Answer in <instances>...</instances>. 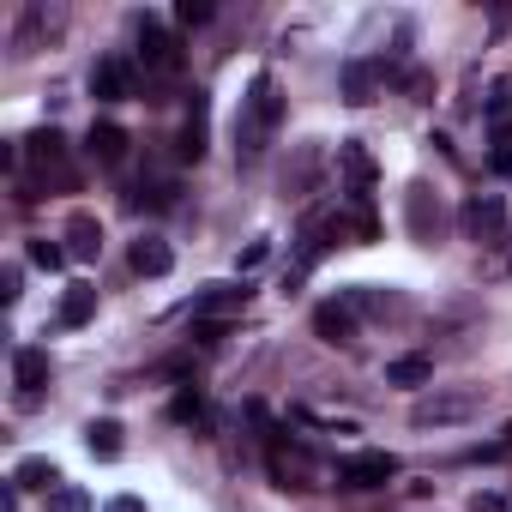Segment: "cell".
<instances>
[{"mask_svg":"<svg viewBox=\"0 0 512 512\" xmlns=\"http://www.w3.org/2000/svg\"><path fill=\"white\" fill-rule=\"evenodd\" d=\"M103 512H145V500H133V494H115V500H109Z\"/></svg>","mask_w":512,"mask_h":512,"instance_id":"32","label":"cell"},{"mask_svg":"<svg viewBox=\"0 0 512 512\" xmlns=\"http://www.w3.org/2000/svg\"><path fill=\"white\" fill-rule=\"evenodd\" d=\"M91 97H97V103H121V97H127V61L103 55V61L91 67Z\"/></svg>","mask_w":512,"mask_h":512,"instance_id":"14","label":"cell"},{"mask_svg":"<svg viewBox=\"0 0 512 512\" xmlns=\"http://www.w3.org/2000/svg\"><path fill=\"white\" fill-rule=\"evenodd\" d=\"M49 512H91V494L73 488V482H61V488L49 494Z\"/></svg>","mask_w":512,"mask_h":512,"instance_id":"24","label":"cell"},{"mask_svg":"<svg viewBox=\"0 0 512 512\" xmlns=\"http://www.w3.org/2000/svg\"><path fill=\"white\" fill-rule=\"evenodd\" d=\"M61 25H67L61 7H43V0H37V7H25V19H19V31H13V55H37L43 37H55Z\"/></svg>","mask_w":512,"mask_h":512,"instance_id":"4","label":"cell"},{"mask_svg":"<svg viewBox=\"0 0 512 512\" xmlns=\"http://www.w3.org/2000/svg\"><path fill=\"white\" fill-rule=\"evenodd\" d=\"M175 19H181V25H205V19H211V0H181Z\"/></svg>","mask_w":512,"mask_h":512,"instance_id":"26","label":"cell"},{"mask_svg":"<svg viewBox=\"0 0 512 512\" xmlns=\"http://www.w3.org/2000/svg\"><path fill=\"white\" fill-rule=\"evenodd\" d=\"M31 266L61 272V266H67V247H55V241H31Z\"/></svg>","mask_w":512,"mask_h":512,"instance_id":"25","label":"cell"},{"mask_svg":"<svg viewBox=\"0 0 512 512\" xmlns=\"http://www.w3.org/2000/svg\"><path fill=\"white\" fill-rule=\"evenodd\" d=\"M25 145H31V157H37V163H49V169H61V163H67V145H61V133H55V127L31 133Z\"/></svg>","mask_w":512,"mask_h":512,"instance_id":"23","label":"cell"},{"mask_svg":"<svg viewBox=\"0 0 512 512\" xmlns=\"http://www.w3.org/2000/svg\"><path fill=\"white\" fill-rule=\"evenodd\" d=\"M506 103H512V73H506V79L494 85V97H488V115L500 121V115H506Z\"/></svg>","mask_w":512,"mask_h":512,"instance_id":"29","label":"cell"},{"mask_svg":"<svg viewBox=\"0 0 512 512\" xmlns=\"http://www.w3.org/2000/svg\"><path fill=\"white\" fill-rule=\"evenodd\" d=\"M85 452H91V458H121V422H109V416L91 422V428H85Z\"/></svg>","mask_w":512,"mask_h":512,"instance_id":"22","label":"cell"},{"mask_svg":"<svg viewBox=\"0 0 512 512\" xmlns=\"http://www.w3.org/2000/svg\"><path fill=\"white\" fill-rule=\"evenodd\" d=\"M404 91H410L416 103H434V97H428V91H434V79H428V73H404Z\"/></svg>","mask_w":512,"mask_h":512,"instance_id":"28","label":"cell"},{"mask_svg":"<svg viewBox=\"0 0 512 512\" xmlns=\"http://www.w3.org/2000/svg\"><path fill=\"white\" fill-rule=\"evenodd\" d=\"M19 284H25V272H19V266H7V272H0V302H7V308H13V302L25 296Z\"/></svg>","mask_w":512,"mask_h":512,"instance_id":"27","label":"cell"},{"mask_svg":"<svg viewBox=\"0 0 512 512\" xmlns=\"http://www.w3.org/2000/svg\"><path fill=\"white\" fill-rule=\"evenodd\" d=\"M181 157H205V91H193V109H187V127H181Z\"/></svg>","mask_w":512,"mask_h":512,"instance_id":"18","label":"cell"},{"mask_svg":"<svg viewBox=\"0 0 512 512\" xmlns=\"http://www.w3.org/2000/svg\"><path fill=\"white\" fill-rule=\"evenodd\" d=\"M13 482L19 488H61V470H55V458H19V470H13Z\"/></svg>","mask_w":512,"mask_h":512,"instance_id":"21","label":"cell"},{"mask_svg":"<svg viewBox=\"0 0 512 512\" xmlns=\"http://www.w3.org/2000/svg\"><path fill=\"white\" fill-rule=\"evenodd\" d=\"M320 163H326V151H320V145H296V157L284 163V193H290V199H308V187H314Z\"/></svg>","mask_w":512,"mask_h":512,"instance_id":"9","label":"cell"},{"mask_svg":"<svg viewBox=\"0 0 512 512\" xmlns=\"http://www.w3.org/2000/svg\"><path fill=\"white\" fill-rule=\"evenodd\" d=\"M97 253H103V223L79 211V217L67 223V260H97Z\"/></svg>","mask_w":512,"mask_h":512,"instance_id":"15","label":"cell"},{"mask_svg":"<svg viewBox=\"0 0 512 512\" xmlns=\"http://www.w3.org/2000/svg\"><path fill=\"white\" fill-rule=\"evenodd\" d=\"M404 205H410V235H416V241H440V199H434V187L416 181V187L404 193Z\"/></svg>","mask_w":512,"mask_h":512,"instance_id":"8","label":"cell"},{"mask_svg":"<svg viewBox=\"0 0 512 512\" xmlns=\"http://www.w3.org/2000/svg\"><path fill=\"white\" fill-rule=\"evenodd\" d=\"M97 314V290L91 284H67V296H61V326H85Z\"/></svg>","mask_w":512,"mask_h":512,"instance_id":"19","label":"cell"},{"mask_svg":"<svg viewBox=\"0 0 512 512\" xmlns=\"http://www.w3.org/2000/svg\"><path fill=\"white\" fill-rule=\"evenodd\" d=\"M314 332L326 344H356V308L350 302H320L314 308Z\"/></svg>","mask_w":512,"mask_h":512,"instance_id":"11","label":"cell"},{"mask_svg":"<svg viewBox=\"0 0 512 512\" xmlns=\"http://www.w3.org/2000/svg\"><path fill=\"white\" fill-rule=\"evenodd\" d=\"M434 380V362L428 356H398L386 362V386H428Z\"/></svg>","mask_w":512,"mask_h":512,"instance_id":"20","label":"cell"},{"mask_svg":"<svg viewBox=\"0 0 512 512\" xmlns=\"http://www.w3.org/2000/svg\"><path fill=\"white\" fill-rule=\"evenodd\" d=\"M482 410V392H428L410 404V428H452Z\"/></svg>","mask_w":512,"mask_h":512,"instance_id":"3","label":"cell"},{"mask_svg":"<svg viewBox=\"0 0 512 512\" xmlns=\"http://www.w3.org/2000/svg\"><path fill=\"white\" fill-rule=\"evenodd\" d=\"M392 476H398V458H392V452H356V458L338 470L344 488H386Z\"/></svg>","mask_w":512,"mask_h":512,"instance_id":"5","label":"cell"},{"mask_svg":"<svg viewBox=\"0 0 512 512\" xmlns=\"http://www.w3.org/2000/svg\"><path fill=\"white\" fill-rule=\"evenodd\" d=\"M139 55H145V67H157V73H175V67H181V49H175V37H169L157 19H139Z\"/></svg>","mask_w":512,"mask_h":512,"instance_id":"7","label":"cell"},{"mask_svg":"<svg viewBox=\"0 0 512 512\" xmlns=\"http://www.w3.org/2000/svg\"><path fill=\"white\" fill-rule=\"evenodd\" d=\"M247 296H253L247 284H205V290L193 296V314H199V320H211V314H241Z\"/></svg>","mask_w":512,"mask_h":512,"instance_id":"10","label":"cell"},{"mask_svg":"<svg viewBox=\"0 0 512 512\" xmlns=\"http://www.w3.org/2000/svg\"><path fill=\"white\" fill-rule=\"evenodd\" d=\"M338 175H344V181H350V199H356V205H362V199H368V187H374V175H380V169H374V157H368V145H362V139H344V145H338Z\"/></svg>","mask_w":512,"mask_h":512,"instance_id":"6","label":"cell"},{"mask_svg":"<svg viewBox=\"0 0 512 512\" xmlns=\"http://www.w3.org/2000/svg\"><path fill=\"white\" fill-rule=\"evenodd\" d=\"M458 223H464V235L476 247H506V199L500 193H470Z\"/></svg>","mask_w":512,"mask_h":512,"instance_id":"2","label":"cell"},{"mask_svg":"<svg viewBox=\"0 0 512 512\" xmlns=\"http://www.w3.org/2000/svg\"><path fill=\"white\" fill-rule=\"evenodd\" d=\"M260 260H266V241H247V247H241V272H253Z\"/></svg>","mask_w":512,"mask_h":512,"instance_id":"30","label":"cell"},{"mask_svg":"<svg viewBox=\"0 0 512 512\" xmlns=\"http://www.w3.org/2000/svg\"><path fill=\"white\" fill-rule=\"evenodd\" d=\"M13 380H19V404H37L49 386V356L43 350H19L13 356Z\"/></svg>","mask_w":512,"mask_h":512,"instance_id":"12","label":"cell"},{"mask_svg":"<svg viewBox=\"0 0 512 512\" xmlns=\"http://www.w3.org/2000/svg\"><path fill=\"white\" fill-rule=\"evenodd\" d=\"M374 91H380V67L374 61H350L344 67V103H374Z\"/></svg>","mask_w":512,"mask_h":512,"instance_id":"16","label":"cell"},{"mask_svg":"<svg viewBox=\"0 0 512 512\" xmlns=\"http://www.w3.org/2000/svg\"><path fill=\"white\" fill-rule=\"evenodd\" d=\"M278 121H284V91H278L272 73H260L253 91H247V103H241V115H235V157L253 163L266 151V139L278 133Z\"/></svg>","mask_w":512,"mask_h":512,"instance_id":"1","label":"cell"},{"mask_svg":"<svg viewBox=\"0 0 512 512\" xmlns=\"http://www.w3.org/2000/svg\"><path fill=\"white\" fill-rule=\"evenodd\" d=\"M127 260H133V272H139V278H163V272L175 266V253H169V241H163V235H139Z\"/></svg>","mask_w":512,"mask_h":512,"instance_id":"13","label":"cell"},{"mask_svg":"<svg viewBox=\"0 0 512 512\" xmlns=\"http://www.w3.org/2000/svg\"><path fill=\"white\" fill-rule=\"evenodd\" d=\"M175 416H181V422H199V398H193V392H181V398H175Z\"/></svg>","mask_w":512,"mask_h":512,"instance_id":"31","label":"cell"},{"mask_svg":"<svg viewBox=\"0 0 512 512\" xmlns=\"http://www.w3.org/2000/svg\"><path fill=\"white\" fill-rule=\"evenodd\" d=\"M85 145H91V157H97V163H121V157H127V133H121L115 121H97Z\"/></svg>","mask_w":512,"mask_h":512,"instance_id":"17","label":"cell"}]
</instances>
